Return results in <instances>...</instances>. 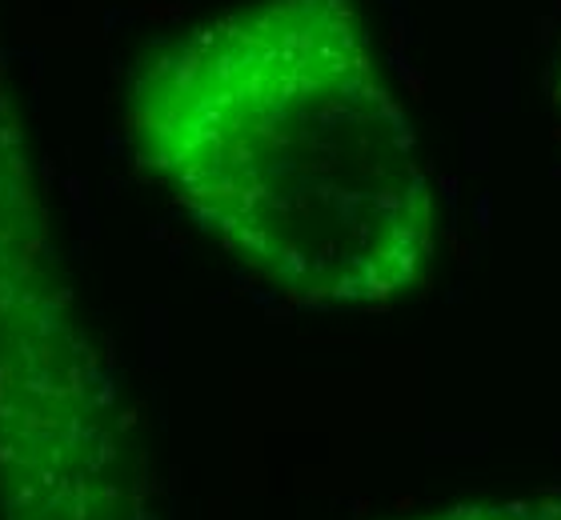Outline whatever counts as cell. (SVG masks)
Returning a JSON list of instances; mask_svg holds the SVG:
<instances>
[{
    "mask_svg": "<svg viewBox=\"0 0 561 520\" xmlns=\"http://www.w3.org/2000/svg\"><path fill=\"white\" fill-rule=\"evenodd\" d=\"M65 304L69 292L53 268L21 116L12 108L4 57H0V333L41 321Z\"/></svg>",
    "mask_w": 561,
    "mask_h": 520,
    "instance_id": "7a4b0ae2",
    "label": "cell"
},
{
    "mask_svg": "<svg viewBox=\"0 0 561 520\" xmlns=\"http://www.w3.org/2000/svg\"><path fill=\"white\" fill-rule=\"evenodd\" d=\"M558 101H561V81H558Z\"/></svg>",
    "mask_w": 561,
    "mask_h": 520,
    "instance_id": "277c9868",
    "label": "cell"
},
{
    "mask_svg": "<svg viewBox=\"0 0 561 520\" xmlns=\"http://www.w3.org/2000/svg\"><path fill=\"white\" fill-rule=\"evenodd\" d=\"M140 169L265 285L313 309L421 289L437 208L357 0H253L140 65Z\"/></svg>",
    "mask_w": 561,
    "mask_h": 520,
    "instance_id": "6da1fadb",
    "label": "cell"
},
{
    "mask_svg": "<svg viewBox=\"0 0 561 520\" xmlns=\"http://www.w3.org/2000/svg\"><path fill=\"white\" fill-rule=\"evenodd\" d=\"M410 520H561V497H522V500H466L454 509Z\"/></svg>",
    "mask_w": 561,
    "mask_h": 520,
    "instance_id": "3957f363",
    "label": "cell"
}]
</instances>
